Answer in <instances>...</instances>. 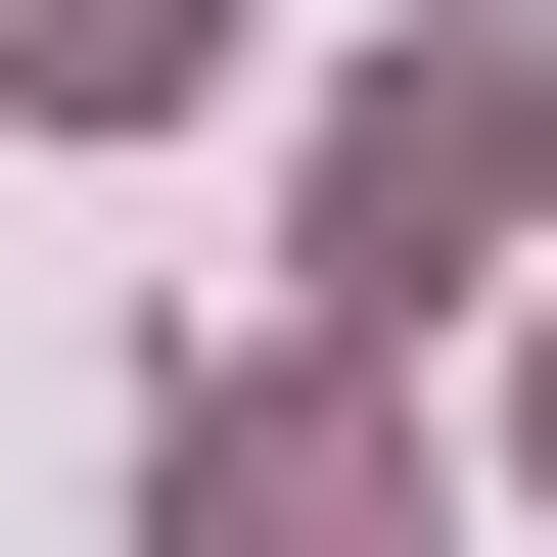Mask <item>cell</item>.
Returning <instances> with one entry per match:
<instances>
[{"instance_id": "cell-3", "label": "cell", "mask_w": 557, "mask_h": 557, "mask_svg": "<svg viewBox=\"0 0 557 557\" xmlns=\"http://www.w3.org/2000/svg\"><path fill=\"white\" fill-rule=\"evenodd\" d=\"M94 94H186V0H0V139H94Z\"/></svg>"}, {"instance_id": "cell-2", "label": "cell", "mask_w": 557, "mask_h": 557, "mask_svg": "<svg viewBox=\"0 0 557 557\" xmlns=\"http://www.w3.org/2000/svg\"><path fill=\"white\" fill-rule=\"evenodd\" d=\"M186 557H418V465H372L325 372H278V418H186Z\"/></svg>"}, {"instance_id": "cell-1", "label": "cell", "mask_w": 557, "mask_h": 557, "mask_svg": "<svg viewBox=\"0 0 557 557\" xmlns=\"http://www.w3.org/2000/svg\"><path fill=\"white\" fill-rule=\"evenodd\" d=\"M511 186H557V47H511V0H418L372 94H325V278L418 325V278H511Z\"/></svg>"}]
</instances>
